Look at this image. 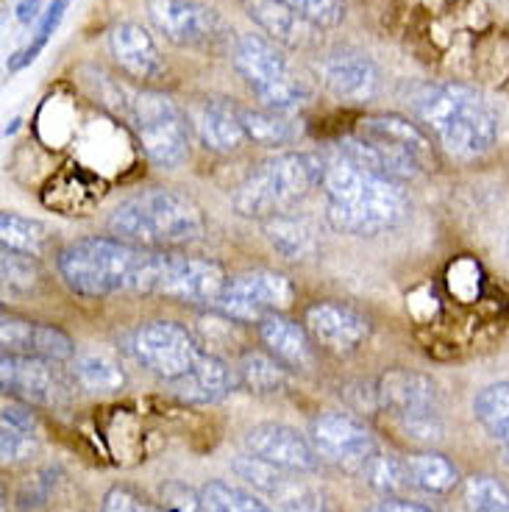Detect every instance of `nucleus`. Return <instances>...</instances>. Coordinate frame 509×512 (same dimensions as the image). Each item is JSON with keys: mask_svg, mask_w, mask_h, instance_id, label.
<instances>
[{"mask_svg": "<svg viewBox=\"0 0 509 512\" xmlns=\"http://www.w3.org/2000/svg\"><path fill=\"white\" fill-rule=\"evenodd\" d=\"M320 190L329 226L351 237H376L398 229L409 218V195L401 181L351 162L334 145L323 154Z\"/></svg>", "mask_w": 509, "mask_h": 512, "instance_id": "f257e3e1", "label": "nucleus"}, {"mask_svg": "<svg viewBox=\"0 0 509 512\" xmlns=\"http://www.w3.org/2000/svg\"><path fill=\"white\" fill-rule=\"evenodd\" d=\"M412 109L437 145L454 159L473 162L498 137V120L479 92L465 84H423L412 95Z\"/></svg>", "mask_w": 509, "mask_h": 512, "instance_id": "f03ea898", "label": "nucleus"}, {"mask_svg": "<svg viewBox=\"0 0 509 512\" xmlns=\"http://www.w3.org/2000/svg\"><path fill=\"white\" fill-rule=\"evenodd\" d=\"M109 229L120 240L148 251H179L204 237L206 218L190 195L151 187L117 206L109 215Z\"/></svg>", "mask_w": 509, "mask_h": 512, "instance_id": "7ed1b4c3", "label": "nucleus"}, {"mask_svg": "<svg viewBox=\"0 0 509 512\" xmlns=\"http://www.w3.org/2000/svg\"><path fill=\"white\" fill-rule=\"evenodd\" d=\"M148 254V248L120 237H84L64 245L56 256V268L64 284L81 298H109L137 293Z\"/></svg>", "mask_w": 509, "mask_h": 512, "instance_id": "20e7f679", "label": "nucleus"}, {"mask_svg": "<svg viewBox=\"0 0 509 512\" xmlns=\"http://www.w3.org/2000/svg\"><path fill=\"white\" fill-rule=\"evenodd\" d=\"M320 179H323V154L287 151V154L268 156L242 179L231 204L237 215L262 223L290 212L298 201H304L309 192L320 187Z\"/></svg>", "mask_w": 509, "mask_h": 512, "instance_id": "39448f33", "label": "nucleus"}, {"mask_svg": "<svg viewBox=\"0 0 509 512\" xmlns=\"http://www.w3.org/2000/svg\"><path fill=\"white\" fill-rule=\"evenodd\" d=\"M231 64L265 109L293 115L312 101L309 81L284 56L281 45L265 34H240L234 39Z\"/></svg>", "mask_w": 509, "mask_h": 512, "instance_id": "423d86ee", "label": "nucleus"}, {"mask_svg": "<svg viewBox=\"0 0 509 512\" xmlns=\"http://www.w3.org/2000/svg\"><path fill=\"white\" fill-rule=\"evenodd\" d=\"M229 282L231 276L215 259H201L181 251H151L142 268L137 293L217 309Z\"/></svg>", "mask_w": 509, "mask_h": 512, "instance_id": "0eeeda50", "label": "nucleus"}, {"mask_svg": "<svg viewBox=\"0 0 509 512\" xmlns=\"http://www.w3.org/2000/svg\"><path fill=\"white\" fill-rule=\"evenodd\" d=\"M128 120L140 140L142 151L156 167H181L190 159V120L170 95L142 90L128 101Z\"/></svg>", "mask_w": 509, "mask_h": 512, "instance_id": "6e6552de", "label": "nucleus"}, {"mask_svg": "<svg viewBox=\"0 0 509 512\" xmlns=\"http://www.w3.org/2000/svg\"><path fill=\"white\" fill-rule=\"evenodd\" d=\"M295 284L276 270L256 268L234 276L217 304V312L229 315L237 323H262L270 315H279L293 307Z\"/></svg>", "mask_w": 509, "mask_h": 512, "instance_id": "1a4fd4ad", "label": "nucleus"}, {"mask_svg": "<svg viewBox=\"0 0 509 512\" xmlns=\"http://www.w3.org/2000/svg\"><path fill=\"white\" fill-rule=\"evenodd\" d=\"M134 357L142 368H148L165 382H176L195 368L198 357L204 354L195 334L187 332L173 320H151L134 334Z\"/></svg>", "mask_w": 509, "mask_h": 512, "instance_id": "9d476101", "label": "nucleus"}, {"mask_svg": "<svg viewBox=\"0 0 509 512\" xmlns=\"http://www.w3.org/2000/svg\"><path fill=\"white\" fill-rule=\"evenodd\" d=\"M148 17L179 48H217L229 39L223 17L201 0H145Z\"/></svg>", "mask_w": 509, "mask_h": 512, "instance_id": "9b49d317", "label": "nucleus"}, {"mask_svg": "<svg viewBox=\"0 0 509 512\" xmlns=\"http://www.w3.org/2000/svg\"><path fill=\"white\" fill-rule=\"evenodd\" d=\"M309 440L320 460L343 468L348 474H362L365 462L376 454V440L365 423L343 412H326L312 421Z\"/></svg>", "mask_w": 509, "mask_h": 512, "instance_id": "f8f14e48", "label": "nucleus"}, {"mask_svg": "<svg viewBox=\"0 0 509 512\" xmlns=\"http://www.w3.org/2000/svg\"><path fill=\"white\" fill-rule=\"evenodd\" d=\"M323 87L343 103H368L382 92V70L365 51L337 48L320 62Z\"/></svg>", "mask_w": 509, "mask_h": 512, "instance_id": "ddd939ff", "label": "nucleus"}, {"mask_svg": "<svg viewBox=\"0 0 509 512\" xmlns=\"http://www.w3.org/2000/svg\"><path fill=\"white\" fill-rule=\"evenodd\" d=\"M373 393L379 410L393 415L398 423L437 415V384L426 373L409 371V368L387 371L379 376Z\"/></svg>", "mask_w": 509, "mask_h": 512, "instance_id": "4468645a", "label": "nucleus"}, {"mask_svg": "<svg viewBox=\"0 0 509 512\" xmlns=\"http://www.w3.org/2000/svg\"><path fill=\"white\" fill-rule=\"evenodd\" d=\"M0 384L3 393L39 407H53L67 393L62 373L53 368L51 359L17 357V354H3L0 359Z\"/></svg>", "mask_w": 509, "mask_h": 512, "instance_id": "2eb2a0df", "label": "nucleus"}, {"mask_svg": "<svg viewBox=\"0 0 509 512\" xmlns=\"http://www.w3.org/2000/svg\"><path fill=\"white\" fill-rule=\"evenodd\" d=\"M304 326L315 346H323L331 354H351L370 337V320L359 309L340 301L312 304L306 309Z\"/></svg>", "mask_w": 509, "mask_h": 512, "instance_id": "dca6fc26", "label": "nucleus"}, {"mask_svg": "<svg viewBox=\"0 0 509 512\" xmlns=\"http://www.w3.org/2000/svg\"><path fill=\"white\" fill-rule=\"evenodd\" d=\"M245 446L251 454L273 462L281 471L312 474L320 465L312 440H306L298 429L287 426V423H256L245 435Z\"/></svg>", "mask_w": 509, "mask_h": 512, "instance_id": "f3484780", "label": "nucleus"}, {"mask_svg": "<svg viewBox=\"0 0 509 512\" xmlns=\"http://www.w3.org/2000/svg\"><path fill=\"white\" fill-rule=\"evenodd\" d=\"M0 343H3V354H17V357L51 359V362L76 357V343L70 334L48 323L17 318V315H3Z\"/></svg>", "mask_w": 509, "mask_h": 512, "instance_id": "a211bd4d", "label": "nucleus"}, {"mask_svg": "<svg viewBox=\"0 0 509 512\" xmlns=\"http://www.w3.org/2000/svg\"><path fill=\"white\" fill-rule=\"evenodd\" d=\"M245 14L254 20L265 37L273 39L281 48L304 51L320 42V28L312 26L306 17H301L281 0H245Z\"/></svg>", "mask_w": 509, "mask_h": 512, "instance_id": "6ab92c4d", "label": "nucleus"}, {"mask_svg": "<svg viewBox=\"0 0 509 512\" xmlns=\"http://www.w3.org/2000/svg\"><path fill=\"white\" fill-rule=\"evenodd\" d=\"M109 51L115 56L117 67L128 78L137 81H159L165 76V62L159 56L156 42L148 34V28L140 23H120L109 34Z\"/></svg>", "mask_w": 509, "mask_h": 512, "instance_id": "aec40b11", "label": "nucleus"}, {"mask_svg": "<svg viewBox=\"0 0 509 512\" xmlns=\"http://www.w3.org/2000/svg\"><path fill=\"white\" fill-rule=\"evenodd\" d=\"M259 337L268 348V354L279 359L284 368L309 371L315 365V340L306 332L304 323L287 318L284 312L270 315L259 323Z\"/></svg>", "mask_w": 509, "mask_h": 512, "instance_id": "412c9836", "label": "nucleus"}, {"mask_svg": "<svg viewBox=\"0 0 509 512\" xmlns=\"http://www.w3.org/2000/svg\"><path fill=\"white\" fill-rule=\"evenodd\" d=\"M354 134L370 137V140L387 142L393 148H401L407 154L418 156L426 167L434 165V148L432 137L415 123H409L407 117L401 115H370L362 117L354 128Z\"/></svg>", "mask_w": 509, "mask_h": 512, "instance_id": "4be33fe9", "label": "nucleus"}, {"mask_svg": "<svg viewBox=\"0 0 509 512\" xmlns=\"http://www.w3.org/2000/svg\"><path fill=\"white\" fill-rule=\"evenodd\" d=\"M195 131L204 148L215 154H234L240 151L242 142L248 140L242 126L240 109H234L226 101H204L195 115Z\"/></svg>", "mask_w": 509, "mask_h": 512, "instance_id": "5701e85b", "label": "nucleus"}, {"mask_svg": "<svg viewBox=\"0 0 509 512\" xmlns=\"http://www.w3.org/2000/svg\"><path fill=\"white\" fill-rule=\"evenodd\" d=\"M237 384V373L231 371L229 365L217 354H209L204 351L195 368H192L187 376H181L173 382L176 387V396H181L184 401H192V404H215L220 398H226L234 390Z\"/></svg>", "mask_w": 509, "mask_h": 512, "instance_id": "b1692460", "label": "nucleus"}, {"mask_svg": "<svg viewBox=\"0 0 509 512\" xmlns=\"http://www.w3.org/2000/svg\"><path fill=\"white\" fill-rule=\"evenodd\" d=\"M262 229H265L268 243L273 245L284 259L301 262V259H309V256L318 254V237H315L312 226H309L306 220L290 215V212L262 220Z\"/></svg>", "mask_w": 509, "mask_h": 512, "instance_id": "393cba45", "label": "nucleus"}, {"mask_svg": "<svg viewBox=\"0 0 509 512\" xmlns=\"http://www.w3.org/2000/svg\"><path fill=\"white\" fill-rule=\"evenodd\" d=\"M287 371L279 359L273 354H265V351H245L240 359H237V384L248 393H256V396H270V393H279L287 384Z\"/></svg>", "mask_w": 509, "mask_h": 512, "instance_id": "a878e982", "label": "nucleus"}, {"mask_svg": "<svg viewBox=\"0 0 509 512\" xmlns=\"http://www.w3.org/2000/svg\"><path fill=\"white\" fill-rule=\"evenodd\" d=\"M242 126L248 140L265 148H279V145H290L301 137V123L293 120L284 112H273V109H240Z\"/></svg>", "mask_w": 509, "mask_h": 512, "instance_id": "bb28decb", "label": "nucleus"}, {"mask_svg": "<svg viewBox=\"0 0 509 512\" xmlns=\"http://www.w3.org/2000/svg\"><path fill=\"white\" fill-rule=\"evenodd\" d=\"M407 471L412 487H418L423 493H432V496H446L459 485L457 465L446 460L443 454H434V451L407 457Z\"/></svg>", "mask_w": 509, "mask_h": 512, "instance_id": "cd10ccee", "label": "nucleus"}, {"mask_svg": "<svg viewBox=\"0 0 509 512\" xmlns=\"http://www.w3.org/2000/svg\"><path fill=\"white\" fill-rule=\"evenodd\" d=\"M473 415L484 432L509 454V382L490 384L473 398Z\"/></svg>", "mask_w": 509, "mask_h": 512, "instance_id": "c85d7f7f", "label": "nucleus"}, {"mask_svg": "<svg viewBox=\"0 0 509 512\" xmlns=\"http://www.w3.org/2000/svg\"><path fill=\"white\" fill-rule=\"evenodd\" d=\"M362 479L368 482V487H373L376 493H382L384 499H401L407 493L412 482H409L407 460H398L393 454H382L376 448V454L365 462L362 468Z\"/></svg>", "mask_w": 509, "mask_h": 512, "instance_id": "c756f323", "label": "nucleus"}, {"mask_svg": "<svg viewBox=\"0 0 509 512\" xmlns=\"http://www.w3.org/2000/svg\"><path fill=\"white\" fill-rule=\"evenodd\" d=\"M0 240H3V248L39 256L48 243V226L34 218H23L17 212H3L0 215Z\"/></svg>", "mask_w": 509, "mask_h": 512, "instance_id": "7c9ffc66", "label": "nucleus"}, {"mask_svg": "<svg viewBox=\"0 0 509 512\" xmlns=\"http://www.w3.org/2000/svg\"><path fill=\"white\" fill-rule=\"evenodd\" d=\"M73 379L84 390L112 393V390H120L126 384V373L115 359L103 357V354H81V357L73 359Z\"/></svg>", "mask_w": 509, "mask_h": 512, "instance_id": "2f4dec72", "label": "nucleus"}, {"mask_svg": "<svg viewBox=\"0 0 509 512\" xmlns=\"http://www.w3.org/2000/svg\"><path fill=\"white\" fill-rule=\"evenodd\" d=\"M201 499H204V512H273L259 501L254 493L234 487L223 479H212L201 487Z\"/></svg>", "mask_w": 509, "mask_h": 512, "instance_id": "473e14b6", "label": "nucleus"}, {"mask_svg": "<svg viewBox=\"0 0 509 512\" xmlns=\"http://www.w3.org/2000/svg\"><path fill=\"white\" fill-rule=\"evenodd\" d=\"M465 504L471 512H509V490L493 476L465 479Z\"/></svg>", "mask_w": 509, "mask_h": 512, "instance_id": "72a5a7b5", "label": "nucleus"}, {"mask_svg": "<svg viewBox=\"0 0 509 512\" xmlns=\"http://www.w3.org/2000/svg\"><path fill=\"white\" fill-rule=\"evenodd\" d=\"M3 282L14 293H31L37 290L39 279H42V270H39L37 256L20 254V251H12V248H3Z\"/></svg>", "mask_w": 509, "mask_h": 512, "instance_id": "f704fd0d", "label": "nucleus"}, {"mask_svg": "<svg viewBox=\"0 0 509 512\" xmlns=\"http://www.w3.org/2000/svg\"><path fill=\"white\" fill-rule=\"evenodd\" d=\"M234 474L240 476L242 482L254 485L256 490H262V493H279L281 487L287 485L284 471L276 468L273 462L256 457V454H242V457H237L234 460Z\"/></svg>", "mask_w": 509, "mask_h": 512, "instance_id": "c9c22d12", "label": "nucleus"}, {"mask_svg": "<svg viewBox=\"0 0 509 512\" xmlns=\"http://www.w3.org/2000/svg\"><path fill=\"white\" fill-rule=\"evenodd\" d=\"M64 9H67V0H53L51 6L45 9V14H42V20H39L37 26V34L31 39V45H28L26 51L14 53L12 59H9V73H17V70H23L26 64H31L37 59L39 53H42V48L48 45V39H51L53 31L62 23Z\"/></svg>", "mask_w": 509, "mask_h": 512, "instance_id": "e433bc0d", "label": "nucleus"}, {"mask_svg": "<svg viewBox=\"0 0 509 512\" xmlns=\"http://www.w3.org/2000/svg\"><path fill=\"white\" fill-rule=\"evenodd\" d=\"M281 3H287L320 31L337 28L345 17V0H281Z\"/></svg>", "mask_w": 509, "mask_h": 512, "instance_id": "4c0bfd02", "label": "nucleus"}, {"mask_svg": "<svg viewBox=\"0 0 509 512\" xmlns=\"http://www.w3.org/2000/svg\"><path fill=\"white\" fill-rule=\"evenodd\" d=\"M37 432H26V429H17L12 423H3L0 426V454L3 462H26L37 454Z\"/></svg>", "mask_w": 509, "mask_h": 512, "instance_id": "58836bf2", "label": "nucleus"}, {"mask_svg": "<svg viewBox=\"0 0 509 512\" xmlns=\"http://www.w3.org/2000/svg\"><path fill=\"white\" fill-rule=\"evenodd\" d=\"M101 512H162L159 501H151L145 493L128 485H115L106 490Z\"/></svg>", "mask_w": 509, "mask_h": 512, "instance_id": "ea45409f", "label": "nucleus"}, {"mask_svg": "<svg viewBox=\"0 0 509 512\" xmlns=\"http://www.w3.org/2000/svg\"><path fill=\"white\" fill-rule=\"evenodd\" d=\"M159 510L162 512H204L201 490H192L184 482H165L159 487Z\"/></svg>", "mask_w": 509, "mask_h": 512, "instance_id": "a19ab883", "label": "nucleus"}, {"mask_svg": "<svg viewBox=\"0 0 509 512\" xmlns=\"http://www.w3.org/2000/svg\"><path fill=\"white\" fill-rule=\"evenodd\" d=\"M281 512H343L337 510L329 499H323L320 493H301L295 499L284 501Z\"/></svg>", "mask_w": 509, "mask_h": 512, "instance_id": "79ce46f5", "label": "nucleus"}, {"mask_svg": "<svg viewBox=\"0 0 509 512\" xmlns=\"http://www.w3.org/2000/svg\"><path fill=\"white\" fill-rule=\"evenodd\" d=\"M51 471H45V474H37L31 482L23 485L20 490V501H23V507H34V504H42V501L51 496V487H53V479H48Z\"/></svg>", "mask_w": 509, "mask_h": 512, "instance_id": "37998d69", "label": "nucleus"}, {"mask_svg": "<svg viewBox=\"0 0 509 512\" xmlns=\"http://www.w3.org/2000/svg\"><path fill=\"white\" fill-rule=\"evenodd\" d=\"M3 423H12L17 429H26V432H37V418L31 415L26 407V401H6L3 404Z\"/></svg>", "mask_w": 509, "mask_h": 512, "instance_id": "c03bdc74", "label": "nucleus"}, {"mask_svg": "<svg viewBox=\"0 0 509 512\" xmlns=\"http://www.w3.org/2000/svg\"><path fill=\"white\" fill-rule=\"evenodd\" d=\"M48 0H20L17 3V20L23 23V26H31V23H39L42 20V6H45Z\"/></svg>", "mask_w": 509, "mask_h": 512, "instance_id": "a18cd8bd", "label": "nucleus"}, {"mask_svg": "<svg viewBox=\"0 0 509 512\" xmlns=\"http://www.w3.org/2000/svg\"><path fill=\"white\" fill-rule=\"evenodd\" d=\"M370 512H432V510H426V507H420V504L407 499H387L382 501V504H376Z\"/></svg>", "mask_w": 509, "mask_h": 512, "instance_id": "49530a36", "label": "nucleus"}]
</instances>
